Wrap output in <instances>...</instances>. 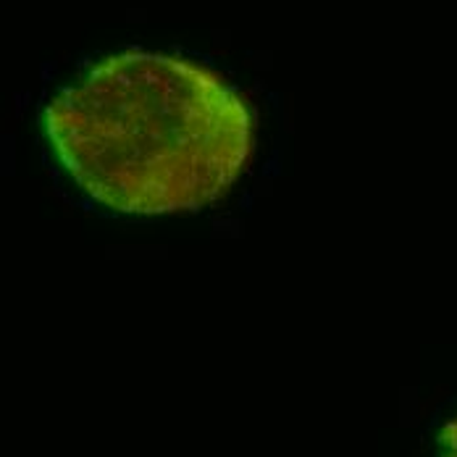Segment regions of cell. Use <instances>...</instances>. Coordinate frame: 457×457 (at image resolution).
<instances>
[{
	"instance_id": "6da1fadb",
	"label": "cell",
	"mask_w": 457,
	"mask_h": 457,
	"mask_svg": "<svg viewBox=\"0 0 457 457\" xmlns=\"http://www.w3.org/2000/svg\"><path fill=\"white\" fill-rule=\"evenodd\" d=\"M63 169L119 213L197 211L224 197L255 145L242 92L179 55L127 50L92 66L46 108Z\"/></svg>"
},
{
	"instance_id": "7a4b0ae2",
	"label": "cell",
	"mask_w": 457,
	"mask_h": 457,
	"mask_svg": "<svg viewBox=\"0 0 457 457\" xmlns=\"http://www.w3.org/2000/svg\"><path fill=\"white\" fill-rule=\"evenodd\" d=\"M442 457H457V420L447 423L442 431Z\"/></svg>"
}]
</instances>
